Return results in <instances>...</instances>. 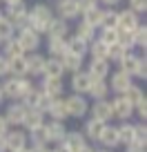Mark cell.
Segmentation results:
<instances>
[{"label": "cell", "mask_w": 147, "mask_h": 152, "mask_svg": "<svg viewBox=\"0 0 147 152\" xmlns=\"http://www.w3.org/2000/svg\"><path fill=\"white\" fill-rule=\"evenodd\" d=\"M51 18H54V9H51V7L45 5V2H36L33 7H29L27 27L43 36V34L47 31V25L51 23Z\"/></svg>", "instance_id": "1"}, {"label": "cell", "mask_w": 147, "mask_h": 152, "mask_svg": "<svg viewBox=\"0 0 147 152\" xmlns=\"http://www.w3.org/2000/svg\"><path fill=\"white\" fill-rule=\"evenodd\" d=\"M2 85V94L5 99H11V101H20L29 90L33 87V83L29 81V76H7Z\"/></svg>", "instance_id": "2"}, {"label": "cell", "mask_w": 147, "mask_h": 152, "mask_svg": "<svg viewBox=\"0 0 147 152\" xmlns=\"http://www.w3.org/2000/svg\"><path fill=\"white\" fill-rule=\"evenodd\" d=\"M65 107H67V116L69 119H85L89 114V101L85 96L71 92L69 96H65Z\"/></svg>", "instance_id": "3"}, {"label": "cell", "mask_w": 147, "mask_h": 152, "mask_svg": "<svg viewBox=\"0 0 147 152\" xmlns=\"http://www.w3.org/2000/svg\"><path fill=\"white\" fill-rule=\"evenodd\" d=\"M40 34H36L33 29L29 27H20L16 29V40H18L20 49H22V54H33V52H38L40 47Z\"/></svg>", "instance_id": "4"}, {"label": "cell", "mask_w": 147, "mask_h": 152, "mask_svg": "<svg viewBox=\"0 0 147 152\" xmlns=\"http://www.w3.org/2000/svg\"><path fill=\"white\" fill-rule=\"evenodd\" d=\"M27 14H29V7L22 2H16V5H7V18H9V23L14 25L16 29L20 27H27Z\"/></svg>", "instance_id": "5"}, {"label": "cell", "mask_w": 147, "mask_h": 152, "mask_svg": "<svg viewBox=\"0 0 147 152\" xmlns=\"http://www.w3.org/2000/svg\"><path fill=\"white\" fill-rule=\"evenodd\" d=\"M89 116L96 119V121H103V123L112 121V119H114V114H112V101L103 99V101H94V103H89Z\"/></svg>", "instance_id": "6"}, {"label": "cell", "mask_w": 147, "mask_h": 152, "mask_svg": "<svg viewBox=\"0 0 147 152\" xmlns=\"http://www.w3.org/2000/svg\"><path fill=\"white\" fill-rule=\"evenodd\" d=\"M27 132L22 128H14L5 134V145H7V152H16V150H22V148H29L27 145Z\"/></svg>", "instance_id": "7"}, {"label": "cell", "mask_w": 147, "mask_h": 152, "mask_svg": "<svg viewBox=\"0 0 147 152\" xmlns=\"http://www.w3.org/2000/svg\"><path fill=\"white\" fill-rule=\"evenodd\" d=\"M138 25H140V16H136L132 9L116 11V29H120V31H134Z\"/></svg>", "instance_id": "8"}, {"label": "cell", "mask_w": 147, "mask_h": 152, "mask_svg": "<svg viewBox=\"0 0 147 152\" xmlns=\"http://www.w3.org/2000/svg\"><path fill=\"white\" fill-rule=\"evenodd\" d=\"M107 85H109V92H116V94L120 96L134 85V78L129 74H125V72L116 69L114 74H112V81H107Z\"/></svg>", "instance_id": "9"}, {"label": "cell", "mask_w": 147, "mask_h": 152, "mask_svg": "<svg viewBox=\"0 0 147 152\" xmlns=\"http://www.w3.org/2000/svg\"><path fill=\"white\" fill-rule=\"evenodd\" d=\"M5 121L9 123V128L14 125V128H22V121H25V116H27V107H25L22 103H9V107L5 110Z\"/></svg>", "instance_id": "10"}, {"label": "cell", "mask_w": 147, "mask_h": 152, "mask_svg": "<svg viewBox=\"0 0 147 152\" xmlns=\"http://www.w3.org/2000/svg\"><path fill=\"white\" fill-rule=\"evenodd\" d=\"M112 114L118 121H129L134 116V105L125 96H116V99H112Z\"/></svg>", "instance_id": "11"}, {"label": "cell", "mask_w": 147, "mask_h": 152, "mask_svg": "<svg viewBox=\"0 0 147 152\" xmlns=\"http://www.w3.org/2000/svg\"><path fill=\"white\" fill-rule=\"evenodd\" d=\"M54 14H58L56 18H62V20H76L78 16V0H58L56 2V9H54Z\"/></svg>", "instance_id": "12"}, {"label": "cell", "mask_w": 147, "mask_h": 152, "mask_svg": "<svg viewBox=\"0 0 147 152\" xmlns=\"http://www.w3.org/2000/svg\"><path fill=\"white\" fill-rule=\"evenodd\" d=\"M91 76L87 74L85 69H80V72H76V74H71V81H69V85H71V92L74 94H80V96H85L87 92H89V87H91Z\"/></svg>", "instance_id": "13"}, {"label": "cell", "mask_w": 147, "mask_h": 152, "mask_svg": "<svg viewBox=\"0 0 147 152\" xmlns=\"http://www.w3.org/2000/svg\"><path fill=\"white\" fill-rule=\"evenodd\" d=\"M85 72L91 76V81H107V76L112 74V65H109V61H96V58H91L89 67Z\"/></svg>", "instance_id": "14"}, {"label": "cell", "mask_w": 147, "mask_h": 152, "mask_svg": "<svg viewBox=\"0 0 147 152\" xmlns=\"http://www.w3.org/2000/svg\"><path fill=\"white\" fill-rule=\"evenodd\" d=\"M45 116H49L51 121H62V123H65V121L69 119V116H67V107H65V96H58V99L49 101Z\"/></svg>", "instance_id": "15"}, {"label": "cell", "mask_w": 147, "mask_h": 152, "mask_svg": "<svg viewBox=\"0 0 147 152\" xmlns=\"http://www.w3.org/2000/svg\"><path fill=\"white\" fill-rule=\"evenodd\" d=\"M45 58H47V56H43L40 52L25 54V72H27V76H40V74H43Z\"/></svg>", "instance_id": "16"}, {"label": "cell", "mask_w": 147, "mask_h": 152, "mask_svg": "<svg viewBox=\"0 0 147 152\" xmlns=\"http://www.w3.org/2000/svg\"><path fill=\"white\" fill-rule=\"evenodd\" d=\"M45 134H47V141L49 143H62V139H65L67 134V128L62 121H49V123H45Z\"/></svg>", "instance_id": "17"}, {"label": "cell", "mask_w": 147, "mask_h": 152, "mask_svg": "<svg viewBox=\"0 0 147 152\" xmlns=\"http://www.w3.org/2000/svg\"><path fill=\"white\" fill-rule=\"evenodd\" d=\"M40 92H43L45 96H49V99H58V96H62V92H65V83H62V78H47V76H43V87H40Z\"/></svg>", "instance_id": "18"}, {"label": "cell", "mask_w": 147, "mask_h": 152, "mask_svg": "<svg viewBox=\"0 0 147 152\" xmlns=\"http://www.w3.org/2000/svg\"><path fill=\"white\" fill-rule=\"evenodd\" d=\"M45 36H47V38H67V36H69V23L54 16L51 23L47 25V31H45Z\"/></svg>", "instance_id": "19"}, {"label": "cell", "mask_w": 147, "mask_h": 152, "mask_svg": "<svg viewBox=\"0 0 147 152\" xmlns=\"http://www.w3.org/2000/svg\"><path fill=\"white\" fill-rule=\"evenodd\" d=\"M60 63H62V69L69 72V74H76V72H80L83 67H85V58L83 56H76V54L71 52H65L60 56Z\"/></svg>", "instance_id": "20"}, {"label": "cell", "mask_w": 147, "mask_h": 152, "mask_svg": "<svg viewBox=\"0 0 147 152\" xmlns=\"http://www.w3.org/2000/svg\"><path fill=\"white\" fill-rule=\"evenodd\" d=\"M85 143H87V139L83 137L80 130H67V134H65V139H62L60 145H65L69 152H76L78 148H83Z\"/></svg>", "instance_id": "21"}, {"label": "cell", "mask_w": 147, "mask_h": 152, "mask_svg": "<svg viewBox=\"0 0 147 152\" xmlns=\"http://www.w3.org/2000/svg\"><path fill=\"white\" fill-rule=\"evenodd\" d=\"M43 76H47V78H62V76H65V69H62L60 58H54V56H47V58H45Z\"/></svg>", "instance_id": "22"}, {"label": "cell", "mask_w": 147, "mask_h": 152, "mask_svg": "<svg viewBox=\"0 0 147 152\" xmlns=\"http://www.w3.org/2000/svg\"><path fill=\"white\" fill-rule=\"evenodd\" d=\"M105 125H107V123L96 121V119H91V116H89V119L85 121V128H83L80 132H83V137H85L87 141H98V139H100V132H103Z\"/></svg>", "instance_id": "23"}, {"label": "cell", "mask_w": 147, "mask_h": 152, "mask_svg": "<svg viewBox=\"0 0 147 152\" xmlns=\"http://www.w3.org/2000/svg\"><path fill=\"white\" fill-rule=\"evenodd\" d=\"M98 143L103 148H107V150H114V148H118V132H116V125H105L103 132H100V139Z\"/></svg>", "instance_id": "24"}, {"label": "cell", "mask_w": 147, "mask_h": 152, "mask_svg": "<svg viewBox=\"0 0 147 152\" xmlns=\"http://www.w3.org/2000/svg\"><path fill=\"white\" fill-rule=\"evenodd\" d=\"M45 125V114L38 112V110H27V116L22 121V128L25 132H31V130H38Z\"/></svg>", "instance_id": "25"}, {"label": "cell", "mask_w": 147, "mask_h": 152, "mask_svg": "<svg viewBox=\"0 0 147 152\" xmlns=\"http://www.w3.org/2000/svg\"><path fill=\"white\" fill-rule=\"evenodd\" d=\"M138 58L140 56H136L134 52H127L123 58L118 61V69L120 72H125V74H129L134 78V74H136V67H138Z\"/></svg>", "instance_id": "26"}, {"label": "cell", "mask_w": 147, "mask_h": 152, "mask_svg": "<svg viewBox=\"0 0 147 152\" xmlns=\"http://www.w3.org/2000/svg\"><path fill=\"white\" fill-rule=\"evenodd\" d=\"M67 52L85 58L87 54H89V43H85V40H80V38H76V36H67Z\"/></svg>", "instance_id": "27"}, {"label": "cell", "mask_w": 147, "mask_h": 152, "mask_svg": "<svg viewBox=\"0 0 147 152\" xmlns=\"http://www.w3.org/2000/svg\"><path fill=\"white\" fill-rule=\"evenodd\" d=\"M0 54L5 58H14V56H22V49H20L18 40L14 38H7V40H2V47H0Z\"/></svg>", "instance_id": "28"}, {"label": "cell", "mask_w": 147, "mask_h": 152, "mask_svg": "<svg viewBox=\"0 0 147 152\" xmlns=\"http://www.w3.org/2000/svg\"><path fill=\"white\" fill-rule=\"evenodd\" d=\"M116 132H118V143L120 145H129V143L134 141V123H129V121L116 125Z\"/></svg>", "instance_id": "29"}, {"label": "cell", "mask_w": 147, "mask_h": 152, "mask_svg": "<svg viewBox=\"0 0 147 152\" xmlns=\"http://www.w3.org/2000/svg\"><path fill=\"white\" fill-rule=\"evenodd\" d=\"M47 52H49V56L60 58L62 54L67 52V38H49L47 40Z\"/></svg>", "instance_id": "30"}, {"label": "cell", "mask_w": 147, "mask_h": 152, "mask_svg": "<svg viewBox=\"0 0 147 152\" xmlns=\"http://www.w3.org/2000/svg\"><path fill=\"white\" fill-rule=\"evenodd\" d=\"M80 20H83V23H87L89 27H94L96 31H98L100 25H103V7H96V9H91V11H87V14H83Z\"/></svg>", "instance_id": "31"}, {"label": "cell", "mask_w": 147, "mask_h": 152, "mask_svg": "<svg viewBox=\"0 0 147 152\" xmlns=\"http://www.w3.org/2000/svg\"><path fill=\"white\" fill-rule=\"evenodd\" d=\"M27 141L36 148H49V141H47V134H45V125L38 130H31L27 132Z\"/></svg>", "instance_id": "32"}, {"label": "cell", "mask_w": 147, "mask_h": 152, "mask_svg": "<svg viewBox=\"0 0 147 152\" xmlns=\"http://www.w3.org/2000/svg\"><path fill=\"white\" fill-rule=\"evenodd\" d=\"M87 94H89L94 101H103V99H107V94H109V85H107V81H94Z\"/></svg>", "instance_id": "33"}, {"label": "cell", "mask_w": 147, "mask_h": 152, "mask_svg": "<svg viewBox=\"0 0 147 152\" xmlns=\"http://www.w3.org/2000/svg\"><path fill=\"white\" fill-rule=\"evenodd\" d=\"M7 63H9V76H27V72H25V54L7 58Z\"/></svg>", "instance_id": "34"}, {"label": "cell", "mask_w": 147, "mask_h": 152, "mask_svg": "<svg viewBox=\"0 0 147 152\" xmlns=\"http://www.w3.org/2000/svg\"><path fill=\"white\" fill-rule=\"evenodd\" d=\"M74 36L80 38V40H85V43H91V40L96 38V29L89 27L87 23H83V20H80V23L76 25V34H74Z\"/></svg>", "instance_id": "35"}, {"label": "cell", "mask_w": 147, "mask_h": 152, "mask_svg": "<svg viewBox=\"0 0 147 152\" xmlns=\"http://www.w3.org/2000/svg\"><path fill=\"white\" fill-rule=\"evenodd\" d=\"M89 56L96 61H107V45H103L98 38H94L89 43Z\"/></svg>", "instance_id": "36"}, {"label": "cell", "mask_w": 147, "mask_h": 152, "mask_svg": "<svg viewBox=\"0 0 147 152\" xmlns=\"http://www.w3.org/2000/svg\"><path fill=\"white\" fill-rule=\"evenodd\" d=\"M96 38H98L100 43L103 45H114L116 40H118V29L116 27H112V29H98V31H96Z\"/></svg>", "instance_id": "37"}, {"label": "cell", "mask_w": 147, "mask_h": 152, "mask_svg": "<svg viewBox=\"0 0 147 152\" xmlns=\"http://www.w3.org/2000/svg\"><path fill=\"white\" fill-rule=\"evenodd\" d=\"M120 96H125V99H127L129 103L134 105V107H136L140 101H145V92H143V87H140V85H136V83H134V85L129 87L125 94H120Z\"/></svg>", "instance_id": "38"}, {"label": "cell", "mask_w": 147, "mask_h": 152, "mask_svg": "<svg viewBox=\"0 0 147 152\" xmlns=\"http://www.w3.org/2000/svg\"><path fill=\"white\" fill-rule=\"evenodd\" d=\"M132 40H134V47H138V49L147 47V27L145 25H138L132 31Z\"/></svg>", "instance_id": "39"}, {"label": "cell", "mask_w": 147, "mask_h": 152, "mask_svg": "<svg viewBox=\"0 0 147 152\" xmlns=\"http://www.w3.org/2000/svg\"><path fill=\"white\" fill-rule=\"evenodd\" d=\"M16 36V27L9 23L5 14H0V40H7V38H14Z\"/></svg>", "instance_id": "40"}, {"label": "cell", "mask_w": 147, "mask_h": 152, "mask_svg": "<svg viewBox=\"0 0 147 152\" xmlns=\"http://www.w3.org/2000/svg\"><path fill=\"white\" fill-rule=\"evenodd\" d=\"M134 141L140 143V145H147V125H145V121L134 123Z\"/></svg>", "instance_id": "41"}, {"label": "cell", "mask_w": 147, "mask_h": 152, "mask_svg": "<svg viewBox=\"0 0 147 152\" xmlns=\"http://www.w3.org/2000/svg\"><path fill=\"white\" fill-rule=\"evenodd\" d=\"M116 27V9H103V25L100 29H112Z\"/></svg>", "instance_id": "42"}, {"label": "cell", "mask_w": 147, "mask_h": 152, "mask_svg": "<svg viewBox=\"0 0 147 152\" xmlns=\"http://www.w3.org/2000/svg\"><path fill=\"white\" fill-rule=\"evenodd\" d=\"M116 43L120 45V47H125L127 52H132L134 49V40H132V31H120L118 29V40Z\"/></svg>", "instance_id": "43"}, {"label": "cell", "mask_w": 147, "mask_h": 152, "mask_svg": "<svg viewBox=\"0 0 147 152\" xmlns=\"http://www.w3.org/2000/svg\"><path fill=\"white\" fill-rule=\"evenodd\" d=\"M96 7H100L98 5V0H78V14H87V11H91V9H96Z\"/></svg>", "instance_id": "44"}, {"label": "cell", "mask_w": 147, "mask_h": 152, "mask_svg": "<svg viewBox=\"0 0 147 152\" xmlns=\"http://www.w3.org/2000/svg\"><path fill=\"white\" fill-rule=\"evenodd\" d=\"M127 9H132L136 16H140V14H145V11H147V0H129Z\"/></svg>", "instance_id": "45"}, {"label": "cell", "mask_w": 147, "mask_h": 152, "mask_svg": "<svg viewBox=\"0 0 147 152\" xmlns=\"http://www.w3.org/2000/svg\"><path fill=\"white\" fill-rule=\"evenodd\" d=\"M134 78H140V81H145V78H147V58H145V56L138 58V67H136Z\"/></svg>", "instance_id": "46"}, {"label": "cell", "mask_w": 147, "mask_h": 152, "mask_svg": "<svg viewBox=\"0 0 147 152\" xmlns=\"http://www.w3.org/2000/svg\"><path fill=\"white\" fill-rule=\"evenodd\" d=\"M134 114H136L140 121H145V119H147V99H145V101H140V103L134 107Z\"/></svg>", "instance_id": "47"}, {"label": "cell", "mask_w": 147, "mask_h": 152, "mask_svg": "<svg viewBox=\"0 0 147 152\" xmlns=\"http://www.w3.org/2000/svg\"><path fill=\"white\" fill-rule=\"evenodd\" d=\"M5 76H9V63H7V58L0 54V78H5Z\"/></svg>", "instance_id": "48"}, {"label": "cell", "mask_w": 147, "mask_h": 152, "mask_svg": "<svg viewBox=\"0 0 147 152\" xmlns=\"http://www.w3.org/2000/svg\"><path fill=\"white\" fill-rule=\"evenodd\" d=\"M125 152H145V145H140V143L132 141L129 145H125Z\"/></svg>", "instance_id": "49"}, {"label": "cell", "mask_w": 147, "mask_h": 152, "mask_svg": "<svg viewBox=\"0 0 147 152\" xmlns=\"http://www.w3.org/2000/svg\"><path fill=\"white\" fill-rule=\"evenodd\" d=\"M9 123H7V121H5V116H2V114H0V137H5V134L7 132H9Z\"/></svg>", "instance_id": "50"}, {"label": "cell", "mask_w": 147, "mask_h": 152, "mask_svg": "<svg viewBox=\"0 0 147 152\" xmlns=\"http://www.w3.org/2000/svg\"><path fill=\"white\" fill-rule=\"evenodd\" d=\"M100 5H105V9H114L116 5H120V0H98Z\"/></svg>", "instance_id": "51"}, {"label": "cell", "mask_w": 147, "mask_h": 152, "mask_svg": "<svg viewBox=\"0 0 147 152\" xmlns=\"http://www.w3.org/2000/svg\"><path fill=\"white\" fill-rule=\"evenodd\" d=\"M76 152H94V148H91L89 143H85V145H83V148H78Z\"/></svg>", "instance_id": "52"}, {"label": "cell", "mask_w": 147, "mask_h": 152, "mask_svg": "<svg viewBox=\"0 0 147 152\" xmlns=\"http://www.w3.org/2000/svg\"><path fill=\"white\" fill-rule=\"evenodd\" d=\"M0 152H7V145H5V137H0Z\"/></svg>", "instance_id": "53"}, {"label": "cell", "mask_w": 147, "mask_h": 152, "mask_svg": "<svg viewBox=\"0 0 147 152\" xmlns=\"http://www.w3.org/2000/svg\"><path fill=\"white\" fill-rule=\"evenodd\" d=\"M45 150H47V148H36V145L29 148V152H45Z\"/></svg>", "instance_id": "54"}, {"label": "cell", "mask_w": 147, "mask_h": 152, "mask_svg": "<svg viewBox=\"0 0 147 152\" xmlns=\"http://www.w3.org/2000/svg\"><path fill=\"white\" fill-rule=\"evenodd\" d=\"M0 2H5V5H16V2H22V0H0Z\"/></svg>", "instance_id": "55"}, {"label": "cell", "mask_w": 147, "mask_h": 152, "mask_svg": "<svg viewBox=\"0 0 147 152\" xmlns=\"http://www.w3.org/2000/svg\"><path fill=\"white\" fill-rule=\"evenodd\" d=\"M94 152H114V150H107V148H100V150H94Z\"/></svg>", "instance_id": "56"}, {"label": "cell", "mask_w": 147, "mask_h": 152, "mask_svg": "<svg viewBox=\"0 0 147 152\" xmlns=\"http://www.w3.org/2000/svg\"><path fill=\"white\" fill-rule=\"evenodd\" d=\"M5 101V94H2V85H0V103Z\"/></svg>", "instance_id": "57"}, {"label": "cell", "mask_w": 147, "mask_h": 152, "mask_svg": "<svg viewBox=\"0 0 147 152\" xmlns=\"http://www.w3.org/2000/svg\"><path fill=\"white\" fill-rule=\"evenodd\" d=\"M45 152H56V148H47V150H45Z\"/></svg>", "instance_id": "58"}, {"label": "cell", "mask_w": 147, "mask_h": 152, "mask_svg": "<svg viewBox=\"0 0 147 152\" xmlns=\"http://www.w3.org/2000/svg\"><path fill=\"white\" fill-rule=\"evenodd\" d=\"M16 152H29V148H22V150H16Z\"/></svg>", "instance_id": "59"}, {"label": "cell", "mask_w": 147, "mask_h": 152, "mask_svg": "<svg viewBox=\"0 0 147 152\" xmlns=\"http://www.w3.org/2000/svg\"><path fill=\"white\" fill-rule=\"evenodd\" d=\"M0 47H2V40H0Z\"/></svg>", "instance_id": "60"}, {"label": "cell", "mask_w": 147, "mask_h": 152, "mask_svg": "<svg viewBox=\"0 0 147 152\" xmlns=\"http://www.w3.org/2000/svg\"><path fill=\"white\" fill-rule=\"evenodd\" d=\"M0 14H2V11H0Z\"/></svg>", "instance_id": "61"}]
</instances>
